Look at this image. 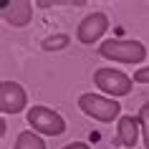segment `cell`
Instances as JSON below:
<instances>
[{
  "instance_id": "12",
  "label": "cell",
  "mask_w": 149,
  "mask_h": 149,
  "mask_svg": "<svg viewBox=\"0 0 149 149\" xmlns=\"http://www.w3.org/2000/svg\"><path fill=\"white\" fill-rule=\"evenodd\" d=\"M134 81L136 84H149V68H139L134 73Z\"/></svg>"
},
{
  "instance_id": "7",
  "label": "cell",
  "mask_w": 149,
  "mask_h": 149,
  "mask_svg": "<svg viewBox=\"0 0 149 149\" xmlns=\"http://www.w3.org/2000/svg\"><path fill=\"white\" fill-rule=\"evenodd\" d=\"M31 15H33V5L28 0H15V3H5V5H3V18H5L13 28L28 25L31 23Z\"/></svg>"
},
{
  "instance_id": "3",
  "label": "cell",
  "mask_w": 149,
  "mask_h": 149,
  "mask_svg": "<svg viewBox=\"0 0 149 149\" xmlns=\"http://www.w3.org/2000/svg\"><path fill=\"white\" fill-rule=\"evenodd\" d=\"M79 106L84 114L99 119V121H114L121 111V104H116L114 99H106V96H96V94H84L79 99Z\"/></svg>"
},
{
  "instance_id": "10",
  "label": "cell",
  "mask_w": 149,
  "mask_h": 149,
  "mask_svg": "<svg viewBox=\"0 0 149 149\" xmlns=\"http://www.w3.org/2000/svg\"><path fill=\"white\" fill-rule=\"evenodd\" d=\"M68 36L66 33H56V36H48L46 40H43V48L46 51H61V48H66L68 46Z\"/></svg>"
},
{
  "instance_id": "8",
  "label": "cell",
  "mask_w": 149,
  "mask_h": 149,
  "mask_svg": "<svg viewBox=\"0 0 149 149\" xmlns=\"http://www.w3.org/2000/svg\"><path fill=\"white\" fill-rule=\"evenodd\" d=\"M139 119H134V116H121L119 119V134H116V139L121 147H134L136 144V139H139Z\"/></svg>"
},
{
  "instance_id": "2",
  "label": "cell",
  "mask_w": 149,
  "mask_h": 149,
  "mask_svg": "<svg viewBox=\"0 0 149 149\" xmlns=\"http://www.w3.org/2000/svg\"><path fill=\"white\" fill-rule=\"evenodd\" d=\"M28 124L33 126V132H40L46 136H58L66 132V121L61 119V114H56L48 106H33L28 111Z\"/></svg>"
},
{
  "instance_id": "9",
  "label": "cell",
  "mask_w": 149,
  "mask_h": 149,
  "mask_svg": "<svg viewBox=\"0 0 149 149\" xmlns=\"http://www.w3.org/2000/svg\"><path fill=\"white\" fill-rule=\"evenodd\" d=\"M13 149H46V141L40 139L38 134H33V132H20Z\"/></svg>"
},
{
  "instance_id": "11",
  "label": "cell",
  "mask_w": 149,
  "mask_h": 149,
  "mask_svg": "<svg viewBox=\"0 0 149 149\" xmlns=\"http://www.w3.org/2000/svg\"><path fill=\"white\" fill-rule=\"evenodd\" d=\"M139 124H141V134H144V147L149 149V104H141Z\"/></svg>"
},
{
  "instance_id": "13",
  "label": "cell",
  "mask_w": 149,
  "mask_h": 149,
  "mask_svg": "<svg viewBox=\"0 0 149 149\" xmlns=\"http://www.w3.org/2000/svg\"><path fill=\"white\" fill-rule=\"evenodd\" d=\"M63 149H88V144H84V141H73V144H66Z\"/></svg>"
},
{
  "instance_id": "5",
  "label": "cell",
  "mask_w": 149,
  "mask_h": 149,
  "mask_svg": "<svg viewBox=\"0 0 149 149\" xmlns=\"http://www.w3.org/2000/svg\"><path fill=\"white\" fill-rule=\"evenodd\" d=\"M25 104H28V96H25L20 84H15V81L0 84V109H3V114H18V111L25 109Z\"/></svg>"
},
{
  "instance_id": "6",
  "label": "cell",
  "mask_w": 149,
  "mask_h": 149,
  "mask_svg": "<svg viewBox=\"0 0 149 149\" xmlns=\"http://www.w3.org/2000/svg\"><path fill=\"white\" fill-rule=\"evenodd\" d=\"M106 28H109V18L104 15V13H91V15H86L84 20L79 23V40L81 43H86V46H91L94 40H99L106 33Z\"/></svg>"
},
{
  "instance_id": "1",
  "label": "cell",
  "mask_w": 149,
  "mask_h": 149,
  "mask_svg": "<svg viewBox=\"0 0 149 149\" xmlns=\"http://www.w3.org/2000/svg\"><path fill=\"white\" fill-rule=\"evenodd\" d=\"M99 53L104 58L111 61H121V63H141L147 56V48L141 46L139 40H106L99 46Z\"/></svg>"
},
{
  "instance_id": "4",
  "label": "cell",
  "mask_w": 149,
  "mask_h": 149,
  "mask_svg": "<svg viewBox=\"0 0 149 149\" xmlns=\"http://www.w3.org/2000/svg\"><path fill=\"white\" fill-rule=\"evenodd\" d=\"M94 84L109 96H126L132 91V79L114 68H99L94 73Z\"/></svg>"
}]
</instances>
